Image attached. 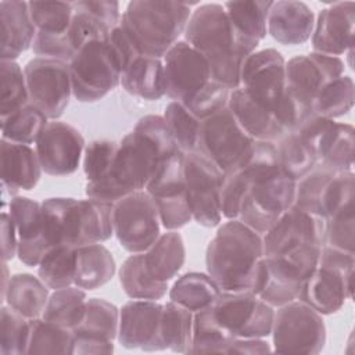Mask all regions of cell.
Masks as SVG:
<instances>
[{"mask_svg": "<svg viewBox=\"0 0 355 355\" xmlns=\"http://www.w3.org/2000/svg\"><path fill=\"white\" fill-rule=\"evenodd\" d=\"M240 166L250 182L237 219L263 236L294 205L297 182L280 169L276 144L270 141H255Z\"/></svg>", "mask_w": 355, "mask_h": 355, "instance_id": "1", "label": "cell"}, {"mask_svg": "<svg viewBox=\"0 0 355 355\" xmlns=\"http://www.w3.org/2000/svg\"><path fill=\"white\" fill-rule=\"evenodd\" d=\"M184 42L204 55L212 79L230 90L240 86L241 65L257 50L239 36L219 3L200 4L191 11Z\"/></svg>", "mask_w": 355, "mask_h": 355, "instance_id": "2", "label": "cell"}, {"mask_svg": "<svg viewBox=\"0 0 355 355\" xmlns=\"http://www.w3.org/2000/svg\"><path fill=\"white\" fill-rule=\"evenodd\" d=\"M262 258V236L241 220L229 219L208 243L207 273L222 291H251Z\"/></svg>", "mask_w": 355, "mask_h": 355, "instance_id": "3", "label": "cell"}, {"mask_svg": "<svg viewBox=\"0 0 355 355\" xmlns=\"http://www.w3.org/2000/svg\"><path fill=\"white\" fill-rule=\"evenodd\" d=\"M191 11L182 1L133 0L119 24L141 55L162 58L184 33Z\"/></svg>", "mask_w": 355, "mask_h": 355, "instance_id": "4", "label": "cell"}, {"mask_svg": "<svg viewBox=\"0 0 355 355\" xmlns=\"http://www.w3.org/2000/svg\"><path fill=\"white\" fill-rule=\"evenodd\" d=\"M162 159L165 158L143 135L132 130L119 141L110 175L100 182L86 183L85 194L115 204L130 193L144 190Z\"/></svg>", "mask_w": 355, "mask_h": 355, "instance_id": "5", "label": "cell"}, {"mask_svg": "<svg viewBox=\"0 0 355 355\" xmlns=\"http://www.w3.org/2000/svg\"><path fill=\"white\" fill-rule=\"evenodd\" d=\"M320 248L322 245L311 244L287 254L263 257L251 293L273 308L297 300L302 284L318 266Z\"/></svg>", "mask_w": 355, "mask_h": 355, "instance_id": "6", "label": "cell"}, {"mask_svg": "<svg viewBox=\"0 0 355 355\" xmlns=\"http://www.w3.org/2000/svg\"><path fill=\"white\" fill-rule=\"evenodd\" d=\"M354 266L355 252L322 245L318 266L302 284L297 300L322 316L338 312L345 300L352 298Z\"/></svg>", "mask_w": 355, "mask_h": 355, "instance_id": "7", "label": "cell"}, {"mask_svg": "<svg viewBox=\"0 0 355 355\" xmlns=\"http://www.w3.org/2000/svg\"><path fill=\"white\" fill-rule=\"evenodd\" d=\"M72 96L80 103H96L121 85V64L103 40L83 44L68 62Z\"/></svg>", "mask_w": 355, "mask_h": 355, "instance_id": "8", "label": "cell"}, {"mask_svg": "<svg viewBox=\"0 0 355 355\" xmlns=\"http://www.w3.org/2000/svg\"><path fill=\"white\" fill-rule=\"evenodd\" d=\"M270 336L275 352L311 355L322 352L327 337L322 315L300 300L277 306Z\"/></svg>", "mask_w": 355, "mask_h": 355, "instance_id": "9", "label": "cell"}, {"mask_svg": "<svg viewBox=\"0 0 355 355\" xmlns=\"http://www.w3.org/2000/svg\"><path fill=\"white\" fill-rule=\"evenodd\" d=\"M255 140L240 126L229 107L201 121L197 151L226 175L240 166Z\"/></svg>", "mask_w": 355, "mask_h": 355, "instance_id": "10", "label": "cell"}, {"mask_svg": "<svg viewBox=\"0 0 355 355\" xmlns=\"http://www.w3.org/2000/svg\"><path fill=\"white\" fill-rule=\"evenodd\" d=\"M183 169L193 220L204 227L219 226L225 173L200 151L184 154Z\"/></svg>", "mask_w": 355, "mask_h": 355, "instance_id": "11", "label": "cell"}, {"mask_svg": "<svg viewBox=\"0 0 355 355\" xmlns=\"http://www.w3.org/2000/svg\"><path fill=\"white\" fill-rule=\"evenodd\" d=\"M183 166V151L159 161L144 189L155 202L161 226L165 230H178L193 219Z\"/></svg>", "mask_w": 355, "mask_h": 355, "instance_id": "12", "label": "cell"}, {"mask_svg": "<svg viewBox=\"0 0 355 355\" xmlns=\"http://www.w3.org/2000/svg\"><path fill=\"white\" fill-rule=\"evenodd\" d=\"M159 234L158 209L146 190L130 193L114 204V236L123 250L144 252Z\"/></svg>", "mask_w": 355, "mask_h": 355, "instance_id": "13", "label": "cell"}, {"mask_svg": "<svg viewBox=\"0 0 355 355\" xmlns=\"http://www.w3.org/2000/svg\"><path fill=\"white\" fill-rule=\"evenodd\" d=\"M211 309L236 338H266L272 333L275 308L251 291H220Z\"/></svg>", "mask_w": 355, "mask_h": 355, "instance_id": "14", "label": "cell"}, {"mask_svg": "<svg viewBox=\"0 0 355 355\" xmlns=\"http://www.w3.org/2000/svg\"><path fill=\"white\" fill-rule=\"evenodd\" d=\"M24 73L29 103L37 107L49 119L57 121L67 110L72 96L68 62L33 57L25 64Z\"/></svg>", "mask_w": 355, "mask_h": 355, "instance_id": "15", "label": "cell"}, {"mask_svg": "<svg viewBox=\"0 0 355 355\" xmlns=\"http://www.w3.org/2000/svg\"><path fill=\"white\" fill-rule=\"evenodd\" d=\"M240 89L275 115L286 96V61L276 49L250 54L240 71Z\"/></svg>", "mask_w": 355, "mask_h": 355, "instance_id": "16", "label": "cell"}, {"mask_svg": "<svg viewBox=\"0 0 355 355\" xmlns=\"http://www.w3.org/2000/svg\"><path fill=\"white\" fill-rule=\"evenodd\" d=\"M165 94L184 107L211 82V68L196 49L179 40L162 57Z\"/></svg>", "mask_w": 355, "mask_h": 355, "instance_id": "17", "label": "cell"}, {"mask_svg": "<svg viewBox=\"0 0 355 355\" xmlns=\"http://www.w3.org/2000/svg\"><path fill=\"white\" fill-rule=\"evenodd\" d=\"M345 64L340 57L319 53L301 54L286 61V89L304 108L312 112V104L320 89L344 75Z\"/></svg>", "mask_w": 355, "mask_h": 355, "instance_id": "18", "label": "cell"}, {"mask_svg": "<svg viewBox=\"0 0 355 355\" xmlns=\"http://www.w3.org/2000/svg\"><path fill=\"white\" fill-rule=\"evenodd\" d=\"M85 139L72 125L62 121L49 122L35 141L42 169L50 176L73 173L85 151Z\"/></svg>", "mask_w": 355, "mask_h": 355, "instance_id": "19", "label": "cell"}, {"mask_svg": "<svg viewBox=\"0 0 355 355\" xmlns=\"http://www.w3.org/2000/svg\"><path fill=\"white\" fill-rule=\"evenodd\" d=\"M324 219L290 207L262 236L263 257L282 255L305 245H323Z\"/></svg>", "mask_w": 355, "mask_h": 355, "instance_id": "20", "label": "cell"}, {"mask_svg": "<svg viewBox=\"0 0 355 355\" xmlns=\"http://www.w3.org/2000/svg\"><path fill=\"white\" fill-rule=\"evenodd\" d=\"M164 305L151 300H132L119 309L118 343L128 349L164 351L161 318Z\"/></svg>", "mask_w": 355, "mask_h": 355, "instance_id": "21", "label": "cell"}, {"mask_svg": "<svg viewBox=\"0 0 355 355\" xmlns=\"http://www.w3.org/2000/svg\"><path fill=\"white\" fill-rule=\"evenodd\" d=\"M8 214L17 230L18 259L29 268L37 266L44 252L50 248L42 202L17 196L8 202Z\"/></svg>", "mask_w": 355, "mask_h": 355, "instance_id": "22", "label": "cell"}, {"mask_svg": "<svg viewBox=\"0 0 355 355\" xmlns=\"http://www.w3.org/2000/svg\"><path fill=\"white\" fill-rule=\"evenodd\" d=\"M355 3L337 1L324 7L313 26V53L338 57L354 50Z\"/></svg>", "mask_w": 355, "mask_h": 355, "instance_id": "23", "label": "cell"}, {"mask_svg": "<svg viewBox=\"0 0 355 355\" xmlns=\"http://www.w3.org/2000/svg\"><path fill=\"white\" fill-rule=\"evenodd\" d=\"M1 204L6 205L18 196V190H32L40 180L42 165L36 151L29 144L0 140Z\"/></svg>", "mask_w": 355, "mask_h": 355, "instance_id": "24", "label": "cell"}, {"mask_svg": "<svg viewBox=\"0 0 355 355\" xmlns=\"http://www.w3.org/2000/svg\"><path fill=\"white\" fill-rule=\"evenodd\" d=\"M315 14L304 1H273L268 14V33L284 46L302 44L311 39Z\"/></svg>", "mask_w": 355, "mask_h": 355, "instance_id": "25", "label": "cell"}, {"mask_svg": "<svg viewBox=\"0 0 355 355\" xmlns=\"http://www.w3.org/2000/svg\"><path fill=\"white\" fill-rule=\"evenodd\" d=\"M1 60L15 61L24 51L32 49L36 26L31 18L28 1L1 0Z\"/></svg>", "mask_w": 355, "mask_h": 355, "instance_id": "26", "label": "cell"}, {"mask_svg": "<svg viewBox=\"0 0 355 355\" xmlns=\"http://www.w3.org/2000/svg\"><path fill=\"white\" fill-rule=\"evenodd\" d=\"M227 107L255 141L276 143L287 133L270 110L255 103L240 87L230 92Z\"/></svg>", "mask_w": 355, "mask_h": 355, "instance_id": "27", "label": "cell"}, {"mask_svg": "<svg viewBox=\"0 0 355 355\" xmlns=\"http://www.w3.org/2000/svg\"><path fill=\"white\" fill-rule=\"evenodd\" d=\"M49 290L39 276L15 273L10 276L7 287L1 293V302L28 319H37L44 312Z\"/></svg>", "mask_w": 355, "mask_h": 355, "instance_id": "28", "label": "cell"}, {"mask_svg": "<svg viewBox=\"0 0 355 355\" xmlns=\"http://www.w3.org/2000/svg\"><path fill=\"white\" fill-rule=\"evenodd\" d=\"M121 86L129 94L147 101L165 96L162 58L139 55L121 73Z\"/></svg>", "mask_w": 355, "mask_h": 355, "instance_id": "29", "label": "cell"}, {"mask_svg": "<svg viewBox=\"0 0 355 355\" xmlns=\"http://www.w3.org/2000/svg\"><path fill=\"white\" fill-rule=\"evenodd\" d=\"M144 265L153 279L168 283L183 268L186 261V247L178 230H166L143 252Z\"/></svg>", "mask_w": 355, "mask_h": 355, "instance_id": "30", "label": "cell"}, {"mask_svg": "<svg viewBox=\"0 0 355 355\" xmlns=\"http://www.w3.org/2000/svg\"><path fill=\"white\" fill-rule=\"evenodd\" d=\"M116 272L111 251L101 243L76 247L73 286L83 290H96L107 284Z\"/></svg>", "mask_w": 355, "mask_h": 355, "instance_id": "31", "label": "cell"}, {"mask_svg": "<svg viewBox=\"0 0 355 355\" xmlns=\"http://www.w3.org/2000/svg\"><path fill=\"white\" fill-rule=\"evenodd\" d=\"M272 3L269 0L226 1L223 8L239 36L257 49L268 33V14Z\"/></svg>", "mask_w": 355, "mask_h": 355, "instance_id": "32", "label": "cell"}, {"mask_svg": "<svg viewBox=\"0 0 355 355\" xmlns=\"http://www.w3.org/2000/svg\"><path fill=\"white\" fill-rule=\"evenodd\" d=\"M220 291L208 273L187 272L179 276L169 288V300L196 313L211 308Z\"/></svg>", "mask_w": 355, "mask_h": 355, "instance_id": "33", "label": "cell"}, {"mask_svg": "<svg viewBox=\"0 0 355 355\" xmlns=\"http://www.w3.org/2000/svg\"><path fill=\"white\" fill-rule=\"evenodd\" d=\"M119 283L132 300H161L169 290L168 283L151 277L144 265V254L129 255L119 268Z\"/></svg>", "mask_w": 355, "mask_h": 355, "instance_id": "34", "label": "cell"}, {"mask_svg": "<svg viewBox=\"0 0 355 355\" xmlns=\"http://www.w3.org/2000/svg\"><path fill=\"white\" fill-rule=\"evenodd\" d=\"M119 309L104 298H87L86 313L78 327L73 329L76 338L114 341L118 336Z\"/></svg>", "mask_w": 355, "mask_h": 355, "instance_id": "35", "label": "cell"}, {"mask_svg": "<svg viewBox=\"0 0 355 355\" xmlns=\"http://www.w3.org/2000/svg\"><path fill=\"white\" fill-rule=\"evenodd\" d=\"M86 302L87 295L85 290L76 286L53 290L49 295L42 318L73 330L85 318Z\"/></svg>", "mask_w": 355, "mask_h": 355, "instance_id": "36", "label": "cell"}, {"mask_svg": "<svg viewBox=\"0 0 355 355\" xmlns=\"http://www.w3.org/2000/svg\"><path fill=\"white\" fill-rule=\"evenodd\" d=\"M76 247L60 244L50 247L37 265V276L50 290L73 286Z\"/></svg>", "mask_w": 355, "mask_h": 355, "instance_id": "37", "label": "cell"}, {"mask_svg": "<svg viewBox=\"0 0 355 355\" xmlns=\"http://www.w3.org/2000/svg\"><path fill=\"white\" fill-rule=\"evenodd\" d=\"M234 338L236 337L218 323L212 309L207 308L194 313L189 354H227Z\"/></svg>", "mask_w": 355, "mask_h": 355, "instance_id": "38", "label": "cell"}, {"mask_svg": "<svg viewBox=\"0 0 355 355\" xmlns=\"http://www.w3.org/2000/svg\"><path fill=\"white\" fill-rule=\"evenodd\" d=\"M194 313L182 305L168 301L161 318V337L166 349L176 354H189L193 336Z\"/></svg>", "mask_w": 355, "mask_h": 355, "instance_id": "39", "label": "cell"}, {"mask_svg": "<svg viewBox=\"0 0 355 355\" xmlns=\"http://www.w3.org/2000/svg\"><path fill=\"white\" fill-rule=\"evenodd\" d=\"M73 330L49 322L43 318L31 319V333L26 355L32 354H72Z\"/></svg>", "mask_w": 355, "mask_h": 355, "instance_id": "40", "label": "cell"}, {"mask_svg": "<svg viewBox=\"0 0 355 355\" xmlns=\"http://www.w3.org/2000/svg\"><path fill=\"white\" fill-rule=\"evenodd\" d=\"M355 103V85L351 76L341 75L327 82L312 104V112L329 119L348 114Z\"/></svg>", "mask_w": 355, "mask_h": 355, "instance_id": "41", "label": "cell"}, {"mask_svg": "<svg viewBox=\"0 0 355 355\" xmlns=\"http://www.w3.org/2000/svg\"><path fill=\"white\" fill-rule=\"evenodd\" d=\"M47 123L49 118L37 107L28 103L0 118L1 139L19 144H32Z\"/></svg>", "mask_w": 355, "mask_h": 355, "instance_id": "42", "label": "cell"}, {"mask_svg": "<svg viewBox=\"0 0 355 355\" xmlns=\"http://www.w3.org/2000/svg\"><path fill=\"white\" fill-rule=\"evenodd\" d=\"M275 144L280 169L295 182L318 164V158L294 132H287Z\"/></svg>", "mask_w": 355, "mask_h": 355, "instance_id": "43", "label": "cell"}, {"mask_svg": "<svg viewBox=\"0 0 355 355\" xmlns=\"http://www.w3.org/2000/svg\"><path fill=\"white\" fill-rule=\"evenodd\" d=\"M162 116L179 150L184 154L197 151L201 119L178 101H171L165 107Z\"/></svg>", "mask_w": 355, "mask_h": 355, "instance_id": "44", "label": "cell"}, {"mask_svg": "<svg viewBox=\"0 0 355 355\" xmlns=\"http://www.w3.org/2000/svg\"><path fill=\"white\" fill-rule=\"evenodd\" d=\"M28 103L24 68L17 61L0 60V115H8Z\"/></svg>", "mask_w": 355, "mask_h": 355, "instance_id": "45", "label": "cell"}, {"mask_svg": "<svg viewBox=\"0 0 355 355\" xmlns=\"http://www.w3.org/2000/svg\"><path fill=\"white\" fill-rule=\"evenodd\" d=\"M37 33L64 35L73 17L72 1H28Z\"/></svg>", "mask_w": 355, "mask_h": 355, "instance_id": "46", "label": "cell"}, {"mask_svg": "<svg viewBox=\"0 0 355 355\" xmlns=\"http://www.w3.org/2000/svg\"><path fill=\"white\" fill-rule=\"evenodd\" d=\"M29 333L31 319L3 304L0 308V354L25 355Z\"/></svg>", "mask_w": 355, "mask_h": 355, "instance_id": "47", "label": "cell"}, {"mask_svg": "<svg viewBox=\"0 0 355 355\" xmlns=\"http://www.w3.org/2000/svg\"><path fill=\"white\" fill-rule=\"evenodd\" d=\"M337 171L318 162L306 175L297 180L294 205L319 216V204L323 191ZM320 218V216H319Z\"/></svg>", "mask_w": 355, "mask_h": 355, "instance_id": "48", "label": "cell"}, {"mask_svg": "<svg viewBox=\"0 0 355 355\" xmlns=\"http://www.w3.org/2000/svg\"><path fill=\"white\" fill-rule=\"evenodd\" d=\"M337 125L338 122L334 119L319 116L312 112L291 132H294L304 141V144L313 153L319 162L326 154L331 140L334 139Z\"/></svg>", "mask_w": 355, "mask_h": 355, "instance_id": "49", "label": "cell"}, {"mask_svg": "<svg viewBox=\"0 0 355 355\" xmlns=\"http://www.w3.org/2000/svg\"><path fill=\"white\" fill-rule=\"evenodd\" d=\"M355 214L354 202H349L324 219L323 245L354 252Z\"/></svg>", "mask_w": 355, "mask_h": 355, "instance_id": "50", "label": "cell"}, {"mask_svg": "<svg viewBox=\"0 0 355 355\" xmlns=\"http://www.w3.org/2000/svg\"><path fill=\"white\" fill-rule=\"evenodd\" d=\"M118 144L112 140H93L86 144L83 151V172L87 183L100 182L110 175Z\"/></svg>", "mask_w": 355, "mask_h": 355, "instance_id": "51", "label": "cell"}, {"mask_svg": "<svg viewBox=\"0 0 355 355\" xmlns=\"http://www.w3.org/2000/svg\"><path fill=\"white\" fill-rule=\"evenodd\" d=\"M355 175L352 171H337L327 183L319 204V216L327 219L341 207L354 202Z\"/></svg>", "mask_w": 355, "mask_h": 355, "instance_id": "52", "label": "cell"}, {"mask_svg": "<svg viewBox=\"0 0 355 355\" xmlns=\"http://www.w3.org/2000/svg\"><path fill=\"white\" fill-rule=\"evenodd\" d=\"M355 129L351 123L338 122L337 132L326 154L319 161L336 171H352Z\"/></svg>", "mask_w": 355, "mask_h": 355, "instance_id": "53", "label": "cell"}, {"mask_svg": "<svg viewBox=\"0 0 355 355\" xmlns=\"http://www.w3.org/2000/svg\"><path fill=\"white\" fill-rule=\"evenodd\" d=\"M133 130L143 135L157 148L162 158H168L180 151L166 126L164 116L161 115L148 114L141 116Z\"/></svg>", "mask_w": 355, "mask_h": 355, "instance_id": "54", "label": "cell"}, {"mask_svg": "<svg viewBox=\"0 0 355 355\" xmlns=\"http://www.w3.org/2000/svg\"><path fill=\"white\" fill-rule=\"evenodd\" d=\"M230 89L225 85L211 80L187 105L186 108L193 112L198 119H205L218 111L227 107Z\"/></svg>", "mask_w": 355, "mask_h": 355, "instance_id": "55", "label": "cell"}, {"mask_svg": "<svg viewBox=\"0 0 355 355\" xmlns=\"http://www.w3.org/2000/svg\"><path fill=\"white\" fill-rule=\"evenodd\" d=\"M108 44L111 46L112 51L115 53L122 71L139 55H141L136 46L133 44L132 39L128 36V33L125 32V29L121 26V24L118 26H115L110 36H108Z\"/></svg>", "mask_w": 355, "mask_h": 355, "instance_id": "56", "label": "cell"}, {"mask_svg": "<svg viewBox=\"0 0 355 355\" xmlns=\"http://www.w3.org/2000/svg\"><path fill=\"white\" fill-rule=\"evenodd\" d=\"M0 225H1V254L3 261L8 262L17 255L18 250V239H17V230L15 225L12 222V218L10 216L8 211L3 209L0 216Z\"/></svg>", "mask_w": 355, "mask_h": 355, "instance_id": "57", "label": "cell"}, {"mask_svg": "<svg viewBox=\"0 0 355 355\" xmlns=\"http://www.w3.org/2000/svg\"><path fill=\"white\" fill-rule=\"evenodd\" d=\"M272 345L266 341V338H234L230 344L227 354H244V355H254V354H266L272 352Z\"/></svg>", "mask_w": 355, "mask_h": 355, "instance_id": "58", "label": "cell"}, {"mask_svg": "<svg viewBox=\"0 0 355 355\" xmlns=\"http://www.w3.org/2000/svg\"><path fill=\"white\" fill-rule=\"evenodd\" d=\"M114 343L103 340H89V338H76L73 341L72 354L78 355H94V354H112Z\"/></svg>", "mask_w": 355, "mask_h": 355, "instance_id": "59", "label": "cell"}]
</instances>
